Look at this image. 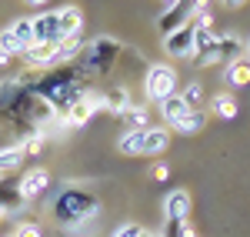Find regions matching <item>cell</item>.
I'll list each match as a JSON object with an SVG mask.
<instances>
[{
    "label": "cell",
    "instance_id": "1",
    "mask_svg": "<svg viewBox=\"0 0 250 237\" xmlns=\"http://www.w3.org/2000/svg\"><path fill=\"white\" fill-rule=\"evenodd\" d=\"M50 214L57 220L60 227L67 231V234L74 237H83V231L90 227L100 214V200L90 194V191H83V187H60L54 204H50Z\"/></svg>",
    "mask_w": 250,
    "mask_h": 237
},
{
    "label": "cell",
    "instance_id": "2",
    "mask_svg": "<svg viewBox=\"0 0 250 237\" xmlns=\"http://www.w3.org/2000/svg\"><path fill=\"white\" fill-rule=\"evenodd\" d=\"M173 90H177V70L170 64H150L144 74V97L160 104V100L173 97Z\"/></svg>",
    "mask_w": 250,
    "mask_h": 237
},
{
    "label": "cell",
    "instance_id": "3",
    "mask_svg": "<svg viewBox=\"0 0 250 237\" xmlns=\"http://www.w3.org/2000/svg\"><path fill=\"white\" fill-rule=\"evenodd\" d=\"M240 50H244V40L237 37V34H224V37L213 40L207 50H197L190 60L197 64V67H213V64H224V60H227V64L237 60V57H240Z\"/></svg>",
    "mask_w": 250,
    "mask_h": 237
},
{
    "label": "cell",
    "instance_id": "4",
    "mask_svg": "<svg viewBox=\"0 0 250 237\" xmlns=\"http://www.w3.org/2000/svg\"><path fill=\"white\" fill-rule=\"evenodd\" d=\"M207 3L210 0H180L177 7H170V10H164L160 17H157V30L167 37V34H173V30H180L184 23H190L193 14L197 10H207Z\"/></svg>",
    "mask_w": 250,
    "mask_h": 237
},
{
    "label": "cell",
    "instance_id": "5",
    "mask_svg": "<svg viewBox=\"0 0 250 237\" xmlns=\"http://www.w3.org/2000/svg\"><path fill=\"white\" fill-rule=\"evenodd\" d=\"M117 54H120V43L110 40V37H97L83 47V57H87V67L90 70H107Z\"/></svg>",
    "mask_w": 250,
    "mask_h": 237
},
{
    "label": "cell",
    "instance_id": "6",
    "mask_svg": "<svg viewBox=\"0 0 250 237\" xmlns=\"http://www.w3.org/2000/svg\"><path fill=\"white\" fill-rule=\"evenodd\" d=\"M97 110H104V94H83L80 100H74V104L67 107L63 124H67V127H83Z\"/></svg>",
    "mask_w": 250,
    "mask_h": 237
},
{
    "label": "cell",
    "instance_id": "7",
    "mask_svg": "<svg viewBox=\"0 0 250 237\" xmlns=\"http://www.w3.org/2000/svg\"><path fill=\"white\" fill-rule=\"evenodd\" d=\"M193 34H197L193 23H184L180 30L167 34V37H164V54H167V57H177V60L193 57Z\"/></svg>",
    "mask_w": 250,
    "mask_h": 237
},
{
    "label": "cell",
    "instance_id": "8",
    "mask_svg": "<svg viewBox=\"0 0 250 237\" xmlns=\"http://www.w3.org/2000/svg\"><path fill=\"white\" fill-rule=\"evenodd\" d=\"M34 43H63L60 10H43V14L34 17Z\"/></svg>",
    "mask_w": 250,
    "mask_h": 237
},
{
    "label": "cell",
    "instance_id": "9",
    "mask_svg": "<svg viewBox=\"0 0 250 237\" xmlns=\"http://www.w3.org/2000/svg\"><path fill=\"white\" fill-rule=\"evenodd\" d=\"M47 187H50V174H47L43 167H34V171H27L23 180L17 184V194H20V200H37Z\"/></svg>",
    "mask_w": 250,
    "mask_h": 237
},
{
    "label": "cell",
    "instance_id": "10",
    "mask_svg": "<svg viewBox=\"0 0 250 237\" xmlns=\"http://www.w3.org/2000/svg\"><path fill=\"white\" fill-rule=\"evenodd\" d=\"M187 217H190V194L184 187H177L164 197V220H187Z\"/></svg>",
    "mask_w": 250,
    "mask_h": 237
},
{
    "label": "cell",
    "instance_id": "11",
    "mask_svg": "<svg viewBox=\"0 0 250 237\" xmlns=\"http://www.w3.org/2000/svg\"><path fill=\"white\" fill-rule=\"evenodd\" d=\"M23 60L30 67H50V64H60V43H34Z\"/></svg>",
    "mask_w": 250,
    "mask_h": 237
},
{
    "label": "cell",
    "instance_id": "12",
    "mask_svg": "<svg viewBox=\"0 0 250 237\" xmlns=\"http://www.w3.org/2000/svg\"><path fill=\"white\" fill-rule=\"evenodd\" d=\"M80 30H83V10L74 7V3L60 7V34H63V40L80 37Z\"/></svg>",
    "mask_w": 250,
    "mask_h": 237
},
{
    "label": "cell",
    "instance_id": "13",
    "mask_svg": "<svg viewBox=\"0 0 250 237\" xmlns=\"http://www.w3.org/2000/svg\"><path fill=\"white\" fill-rule=\"evenodd\" d=\"M187 114H190V107L184 104V97H180V94H173V97L160 100V117L167 120L170 127H177V124H180V120L187 117Z\"/></svg>",
    "mask_w": 250,
    "mask_h": 237
},
{
    "label": "cell",
    "instance_id": "14",
    "mask_svg": "<svg viewBox=\"0 0 250 237\" xmlns=\"http://www.w3.org/2000/svg\"><path fill=\"white\" fill-rule=\"evenodd\" d=\"M224 77L230 87H247L250 84V57H237L227 64V70H224Z\"/></svg>",
    "mask_w": 250,
    "mask_h": 237
},
{
    "label": "cell",
    "instance_id": "15",
    "mask_svg": "<svg viewBox=\"0 0 250 237\" xmlns=\"http://www.w3.org/2000/svg\"><path fill=\"white\" fill-rule=\"evenodd\" d=\"M10 34H14V40L20 43V50L27 54V50L34 47V17H17L10 23Z\"/></svg>",
    "mask_w": 250,
    "mask_h": 237
},
{
    "label": "cell",
    "instance_id": "16",
    "mask_svg": "<svg viewBox=\"0 0 250 237\" xmlns=\"http://www.w3.org/2000/svg\"><path fill=\"white\" fill-rule=\"evenodd\" d=\"M167 144H170V134L164 127H147V134H144V154H164Z\"/></svg>",
    "mask_w": 250,
    "mask_h": 237
},
{
    "label": "cell",
    "instance_id": "17",
    "mask_svg": "<svg viewBox=\"0 0 250 237\" xmlns=\"http://www.w3.org/2000/svg\"><path fill=\"white\" fill-rule=\"evenodd\" d=\"M104 107L114 110V114H127V107H130V90H127V87H110V90L104 94Z\"/></svg>",
    "mask_w": 250,
    "mask_h": 237
},
{
    "label": "cell",
    "instance_id": "18",
    "mask_svg": "<svg viewBox=\"0 0 250 237\" xmlns=\"http://www.w3.org/2000/svg\"><path fill=\"white\" fill-rule=\"evenodd\" d=\"M144 134H147V127H144V130H127V134H120V140H117L120 154H130V157L144 154Z\"/></svg>",
    "mask_w": 250,
    "mask_h": 237
},
{
    "label": "cell",
    "instance_id": "19",
    "mask_svg": "<svg viewBox=\"0 0 250 237\" xmlns=\"http://www.w3.org/2000/svg\"><path fill=\"white\" fill-rule=\"evenodd\" d=\"M210 110L217 114V117H224V120H233L237 117V97H230V94H217V97L210 100Z\"/></svg>",
    "mask_w": 250,
    "mask_h": 237
},
{
    "label": "cell",
    "instance_id": "20",
    "mask_svg": "<svg viewBox=\"0 0 250 237\" xmlns=\"http://www.w3.org/2000/svg\"><path fill=\"white\" fill-rule=\"evenodd\" d=\"M20 160H23V151L20 147H0V177L10 174V171H17Z\"/></svg>",
    "mask_w": 250,
    "mask_h": 237
},
{
    "label": "cell",
    "instance_id": "21",
    "mask_svg": "<svg viewBox=\"0 0 250 237\" xmlns=\"http://www.w3.org/2000/svg\"><path fill=\"white\" fill-rule=\"evenodd\" d=\"M124 120H127V127H130V130H144V127H147V107H140V104H130V107H127V114H124Z\"/></svg>",
    "mask_w": 250,
    "mask_h": 237
},
{
    "label": "cell",
    "instance_id": "22",
    "mask_svg": "<svg viewBox=\"0 0 250 237\" xmlns=\"http://www.w3.org/2000/svg\"><path fill=\"white\" fill-rule=\"evenodd\" d=\"M204 124H207V114H204V110H190L187 117L177 124V130H180V134H197Z\"/></svg>",
    "mask_w": 250,
    "mask_h": 237
},
{
    "label": "cell",
    "instance_id": "23",
    "mask_svg": "<svg viewBox=\"0 0 250 237\" xmlns=\"http://www.w3.org/2000/svg\"><path fill=\"white\" fill-rule=\"evenodd\" d=\"M180 97H184V104H187L190 110H197V107H200V100H204V87L193 80V84H187V87L180 90Z\"/></svg>",
    "mask_w": 250,
    "mask_h": 237
},
{
    "label": "cell",
    "instance_id": "24",
    "mask_svg": "<svg viewBox=\"0 0 250 237\" xmlns=\"http://www.w3.org/2000/svg\"><path fill=\"white\" fill-rule=\"evenodd\" d=\"M164 234L167 237H197L187 220H167V224H164Z\"/></svg>",
    "mask_w": 250,
    "mask_h": 237
},
{
    "label": "cell",
    "instance_id": "25",
    "mask_svg": "<svg viewBox=\"0 0 250 237\" xmlns=\"http://www.w3.org/2000/svg\"><path fill=\"white\" fill-rule=\"evenodd\" d=\"M213 40H217V34H213L210 27H197V34H193V54L197 50H207Z\"/></svg>",
    "mask_w": 250,
    "mask_h": 237
},
{
    "label": "cell",
    "instance_id": "26",
    "mask_svg": "<svg viewBox=\"0 0 250 237\" xmlns=\"http://www.w3.org/2000/svg\"><path fill=\"white\" fill-rule=\"evenodd\" d=\"M77 54H83V43H80V37H70L60 43V60H74Z\"/></svg>",
    "mask_w": 250,
    "mask_h": 237
},
{
    "label": "cell",
    "instance_id": "27",
    "mask_svg": "<svg viewBox=\"0 0 250 237\" xmlns=\"http://www.w3.org/2000/svg\"><path fill=\"white\" fill-rule=\"evenodd\" d=\"M40 147H43V134H30V137L20 144V151H23V157H37Z\"/></svg>",
    "mask_w": 250,
    "mask_h": 237
},
{
    "label": "cell",
    "instance_id": "28",
    "mask_svg": "<svg viewBox=\"0 0 250 237\" xmlns=\"http://www.w3.org/2000/svg\"><path fill=\"white\" fill-rule=\"evenodd\" d=\"M0 50L14 54V57H17V54H23V50H20V43L14 40V34H10V27H3V30H0Z\"/></svg>",
    "mask_w": 250,
    "mask_h": 237
},
{
    "label": "cell",
    "instance_id": "29",
    "mask_svg": "<svg viewBox=\"0 0 250 237\" xmlns=\"http://www.w3.org/2000/svg\"><path fill=\"white\" fill-rule=\"evenodd\" d=\"M14 237H43V231H40V224H34V220H20Z\"/></svg>",
    "mask_w": 250,
    "mask_h": 237
},
{
    "label": "cell",
    "instance_id": "30",
    "mask_svg": "<svg viewBox=\"0 0 250 237\" xmlns=\"http://www.w3.org/2000/svg\"><path fill=\"white\" fill-rule=\"evenodd\" d=\"M140 234H144V227H140V224H120L110 237H140Z\"/></svg>",
    "mask_w": 250,
    "mask_h": 237
},
{
    "label": "cell",
    "instance_id": "31",
    "mask_svg": "<svg viewBox=\"0 0 250 237\" xmlns=\"http://www.w3.org/2000/svg\"><path fill=\"white\" fill-rule=\"evenodd\" d=\"M170 177V167L167 164H154V180H167Z\"/></svg>",
    "mask_w": 250,
    "mask_h": 237
},
{
    "label": "cell",
    "instance_id": "32",
    "mask_svg": "<svg viewBox=\"0 0 250 237\" xmlns=\"http://www.w3.org/2000/svg\"><path fill=\"white\" fill-rule=\"evenodd\" d=\"M10 60H14V54H7V50H0V67H7Z\"/></svg>",
    "mask_w": 250,
    "mask_h": 237
},
{
    "label": "cell",
    "instance_id": "33",
    "mask_svg": "<svg viewBox=\"0 0 250 237\" xmlns=\"http://www.w3.org/2000/svg\"><path fill=\"white\" fill-rule=\"evenodd\" d=\"M23 3H30V7H47L50 0H23Z\"/></svg>",
    "mask_w": 250,
    "mask_h": 237
},
{
    "label": "cell",
    "instance_id": "34",
    "mask_svg": "<svg viewBox=\"0 0 250 237\" xmlns=\"http://www.w3.org/2000/svg\"><path fill=\"white\" fill-rule=\"evenodd\" d=\"M224 3H227V7H244L247 0H224Z\"/></svg>",
    "mask_w": 250,
    "mask_h": 237
},
{
    "label": "cell",
    "instance_id": "35",
    "mask_svg": "<svg viewBox=\"0 0 250 237\" xmlns=\"http://www.w3.org/2000/svg\"><path fill=\"white\" fill-rule=\"evenodd\" d=\"M160 3H164V7H167V10H170V7H177V3H180V0H160Z\"/></svg>",
    "mask_w": 250,
    "mask_h": 237
},
{
    "label": "cell",
    "instance_id": "36",
    "mask_svg": "<svg viewBox=\"0 0 250 237\" xmlns=\"http://www.w3.org/2000/svg\"><path fill=\"white\" fill-rule=\"evenodd\" d=\"M140 237H157V234H150V231H144V234H140Z\"/></svg>",
    "mask_w": 250,
    "mask_h": 237
},
{
    "label": "cell",
    "instance_id": "37",
    "mask_svg": "<svg viewBox=\"0 0 250 237\" xmlns=\"http://www.w3.org/2000/svg\"><path fill=\"white\" fill-rule=\"evenodd\" d=\"M244 47H247V57H250V40H247V43H244Z\"/></svg>",
    "mask_w": 250,
    "mask_h": 237
},
{
    "label": "cell",
    "instance_id": "38",
    "mask_svg": "<svg viewBox=\"0 0 250 237\" xmlns=\"http://www.w3.org/2000/svg\"><path fill=\"white\" fill-rule=\"evenodd\" d=\"M10 237H14V234H10Z\"/></svg>",
    "mask_w": 250,
    "mask_h": 237
}]
</instances>
